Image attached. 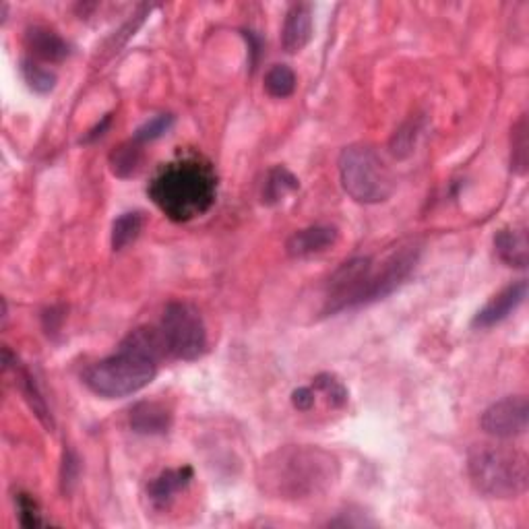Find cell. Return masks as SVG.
<instances>
[{"label": "cell", "instance_id": "20", "mask_svg": "<svg viewBox=\"0 0 529 529\" xmlns=\"http://www.w3.org/2000/svg\"><path fill=\"white\" fill-rule=\"evenodd\" d=\"M265 91L275 100H286L296 91V73L288 65H273L265 75Z\"/></svg>", "mask_w": 529, "mask_h": 529}, {"label": "cell", "instance_id": "10", "mask_svg": "<svg viewBox=\"0 0 529 529\" xmlns=\"http://www.w3.org/2000/svg\"><path fill=\"white\" fill-rule=\"evenodd\" d=\"M339 240V230L331 224H319V226H308L304 230H296L288 242H286V253L292 259H310L315 255L325 253Z\"/></svg>", "mask_w": 529, "mask_h": 529}, {"label": "cell", "instance_id": "4", "mask_svg": "<svg viewBox=\"0 0 529 529\" xmlns=\"http://www.w3.org/2000/svg\"><path fill=\"white\" fill-rule=\"evenodd\" d=\"M468 474L488 499H517L527 490L529 463L515 447L480 443L468 451Z\"/></svg>", "mask_w": 529, "mask_h": 529}, {"label": "cell", "instance_id": "25", "mask_svg": "<svg viewBox=\"0 0 529 529\" xmlns=\"http://www.w3.org/2000/svg\"><path fill=\"white\" fill-rule=\"evenodd\" d=\"M418 135H420V122L418 120H410V122L403 124V127L391 139V151H393L395 158H408V155L414 151Z\"/></svg>", "mask_w": 529, "mask_h": 529}, {"label": "cell", "instance_id": "21", "mask_svg": "<svg viewBox=\"0 0 529 529\" xmlns=\"http://www.w3.org/2000/svg\"><path fill=\"white\" fill-rule=\"evenodd\" d=\"M529 141H527V116L523 114L513 124V135H511V170L517 176L527 174L529 164Z\"/></svg>", "mask_w": 529, "mask_h": 529}, {"label": "cell", "instance_id": "24", "mask_svg": "<svg viewBox=\"0 0 529 529\" xmlns=\"http://www.w3.org/2000/svg\"><path fill=\"white\" fill-rule=\"evenodd\" d=\"M174 127V116L172 114H158L149 118L147 122H143L141 127L133 133V141H137L139 145L151 143V141H158L160 137L168 135V131Z\"/></svg>", "mask_w": 529, "mask_h": 529}, {"label": "cell", "instance_id": "11", "mask_svg": "<svg viewBox=\"0 0 529 529\" xmlns=\"http://www.w3.org/2000/svg\"><path fill=\"white\" fill-rule=\"evenodd\" d=\"M313 40V5L294 3L286 11L282 27V46L288 54L302 52Z\"/></svg>", "mask_w": 529, "mask_h": 529}, {"label": "cell", "instance_id": "14", "mask_svg": "<svg viewBox=\"0 0 529 529\" xmlns=\"http://www.w3.org/2000/svg\"><path fill=\"white\" fill-rule=\"evenodd\" d=\"M172 422V410L160 401H139L131 408L129 414V424L133 432L147 434V437H158V434L170 432Z\"/></svg>", "mask_w": 529, "mask_h": 529}, {"label": "cell", "instance_id": "5", "mask_svg": "<svg viewBox=\"0 0 529 529\" xmlns=\"http://www.w3.org/2000/svg\"><path fill=\"white\" fill-rule=\"evenodd\" d=\"M339 180L344 191L362 205H379L395 193V178L370 145H350L339 155Z\"/></svg>", "mask_w": 529, "mask_h": 529}, {"label": "cell", "instance_id": "1", "mask_svg": "<svg viewBox=\"0 0 529 529\" xmlns=\"http://www.w3.org/2000/svg\"><path fill=\"white\" fill-rule=\"evenodd\" d=\"M164 354L162 331L139 327L120 341L116 354L89 366L83 383L91 393L104 399L129 397L155 379Z\"/></svg>", "mask_w": 529, "mask_h": 529}, {"label": "cell", "instance_id": "7", "mask_svg": "<svg viewBox=\"0 0 529 529\" xmlns=\"http://www.w3.org/2000/svg\"><path fill=\"white\" fill-rule=\"evenodd\" d=\"M482 430L494 439H517L527 432L529 424V403L523 395H511L492 406L482 414Z\"/></svg>", "mask_w": 529, "mask_h": 529}, {"label": "cell", "instance_id": "12", "mask_svg": "<svg viewBox=\"0 0 529 529\" xmlns=\"http://www.w3.org/2000/svg\"><path fill=\"white\" fill-rule=\"evenodd\" d=\"M195 472L191 465H182V468H174V470H164L160 476H155L153 480H149L147 484V499L153 505V509H168L176 494L189 488V484L193 482Z\"/></svg>", "mask_w": 529, "mask_h": 529}, {"label": "cell", "instance_id": "27", "mask_svg": "<svg viewBox=\"0 0 529 529\" xmlns=\"http://www.w3.org/2000/svg\"><path fill=\"white\" fill-rule=\"evenodd\" d=\"M315 401H317V391L313 387H298L292 393V406L298 412H310L315 408Z\"/></svg>", "mask_w": 529, "mask_h": 529}, {"label": "cell", "instance_id": "26", "mask_svg": "<svg viewBox=\"0 0 529 529\" xmlns=\"http://www.w3.org/2000/svg\"><path fill=\"white\" fill-rule=\"evenodd\" d=\"M17 511H19V523H21L23 527L34 529V527L48 525V521H46L44 515H42V509H40L38 501H36L31 494L21 492V494L17 496Z\"/></svg>", "mask_w": 529, "mask_h": 529}, {"label": "cell", "instance_id": "22", "mask_svg": "<svg viewBox=\"0 0 529 529\" xmlns=\"http://www.w3.org/2000/svg\"><path fill=\"white\" fill-rule=\"evenodd\" d=\"M313 389L325 395L331 408L341 410V408L348 406L350 393H348L344 381H339L335 375H331V372H321V375H317L313 379Z\"/></svg>", "mask_w": 529, "mask_h": 529}, {"label": "cell", "instance_id": "19", "mask_svg": "<svg viewBox=\"0 0 529 529\" xmlns=\"http://www.w3.org/2000/svg\"><path fill=\"white\" fill-rule=\"evenodd\" d=\"M21 75H23L27 87L31 91L40 93V96H46V93L54 91V87L58 83V77H56L54 71L42 67L38 60L29 58V56L21 60Z\"/></svg>", "mask_w": 529, "mask_h": 529}, {"label": "cell", "instance_id": "18", "mask_svg": "<svg viewBox=\"0 0 529 529\" xmlns=\"http://www.w3.org/2000/svg\"><path fill=\"white\" fill-rule=\"evenodd\" d=\"M143 224H145V217L141 211H129V213H122L120 217H116L112 224V234H110V242H112L114 251L120 253L129 244H133L141 236Z\"/></svg>", "mask_w": 529, "mask_h": 529}, {"label": "cell", "instance_id": "16", "mask_svg": "<svg viewBox=\"0 0 529 529\" xmlns=\"http://www.w3.org/2000/svg\"><path fill=\"white\" fill-rule=\"evenodd\" d=\"M300 189V180L284 166H275L269 170L265 184H263V193L261 201L265 205H277L279 201H284L286 195L294 193Z\"/></svg>", "mask_w": 529, "mask_h": 529}, {"label": "cell", "instance_id": "3", "mask_svg": "<svg viewBox=\"0 0 529 529\" xmlns=\"http://www.w3.org/2000/svg\"><path fill=\"white\" fill-rule=\"evenodd\" d=\"M147 193L172 222H191L213 207L217 176L201 158H180L155 174Z\"/></svg>", "mask_w": 529, "mask_h": 529}, {"label": "cell", "instance_id": "17", "mask_svg": "<svg viewBox=\"0 0 529 529\" xmlns=\"http://www.w3.org/2000/svg\"><path fill=\"white\" fill-rule=\"evenodd\" d=\"M143 166V145L137 141L120 143L110 153V168L118 178H133Z\"/></svg>", "mask_w": 529, "mask_h": 529}, {"label": "cell", "instance_id": "15", "mask_svg": "<svg viewBox=\"0 0 529 529\" xmlns=\"http://www.w3.org/2000/svg\"><path fill=\"white\" fill-rule=\"evenodd\" d=\"M494 248L499 259L515 269H525L529 263V242L527 230L521 228H503L494 236Z\"/></svg>", "mask_w": 529, "mask_h": 529}, {"label": "cell", "instance_id": "8", "mask_svg": "<svg viewBox=\"0 0 529 529\" xmlns=\"http://www.w3.org/2000/svg\"><path fill=\"white\" fill-rule=\"evenodd\" d=\"M3 366H5V370H15V377H17L19 389H21L25 401H27V406L31 408V412L36 414V418L42 422V426L52 432L56 422H54V416H52V412L48 408L46 397H44L36 377L31 375V372L19 362V358L9 348L3 350Z\"/></svg>", "mask_w": 529, "mask_h": 529}, {"label": "cell", "instance_id": "13", "mask_svg": "<svg viewBox=\"0 0 529 529\" xmlns=\"http://www.w3.org/2000/svg\"><path fill=\"white\" fill-rule=\"evenodd\" d=\"M25 48L31 54L29 58L34 60H46V62H60L71 54L69 42L62 38L58 31L46 27V25H34L27 27L25 31Z\"/></svg>", "mask_w": 529, "mask_h": 529}, {"label": "cell", "instance_id": "28", "mask_svg": "<svg viewBox=\"0 0 529 529\" xmlns=\"http://www.w3.org/2000/svg\"><path fill=\"white\" fill-rule=\"evenodd\" d=\"M110 124H112V114H106V116L102 118V122L96 124V127H93V129L81 139V143H93L96 139H100V137L108 131Z\"/></svg>", "mask_w": 529, "mask_h": 529}, {"label": "cell", "instance_id": "9", "mask_svg": "<svg viewBox=\"0 0 529 529\" xmlns=\"http://www.w3.org/2000/svg\"><path fill=\"white\" fill-rule=\"evenodd\" d=\"M527 298V282L521 279L517 284L507 286L503 292L496 294L480 313L474 317L472 327L476 329H490L494 325H499L503 321H507L515 310L525 302Z\"/></svg>", "mask_w": 529, "mask_h": 529}, {"label": "cell", "instance_id": "6", "mask_svg": "<svg viewBox=\"0 0 529 529\" xmlns=\"http://www.w3.org/2000/svg\"><path fill=\"white\" fill-rule=\"evenodd\" d=\"M160 331L166 352L178 360H199L207 350L205 321L189 302H170L164 310Z\"/></svg>", "mask_w": 529, "mask_h": 529}, {"label": "cell", "instance_id": "23", "mask_svg": "<svg viewBox=\"0 0 529 529\" xmlns=\"http://www.w3.org/2000/svg\"><path fill=\"white\" fill-rule=\"evenodd\" d=\"M81 478V459L73 447H65L60 463V490L65 496H71Z\"/></svg>", "mask_w": 529, "mask_h": 529}, {"label": "cell", "instance_id": "2", "mask_svg": "<svg viewBox=\"0 0 529 529\" xmlns=\"http://www.w3.org/2000/svg\"><path fill=\"white\" fill-rule=\"evenodd\" d=\"M337 478V457L310 445H286L271 451L257 472L261 490L282 501H306L325 494Z\"/></svg>", "mask_w": 529, "mask_h": 529}]
</instances>
